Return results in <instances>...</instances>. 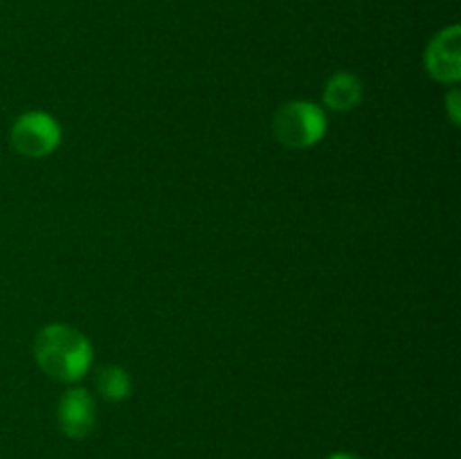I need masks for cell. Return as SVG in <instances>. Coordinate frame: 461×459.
Segmentation results:
<instances>
[{
	"label": "cell",
	"mask_w": 461,
	"mask_h": 459,
	"mask_svg": "<svg viewBox=\"0 0 461 459\" xmlns=\"http://www.w3.org/2000/svg\"><path fill=\"white\" fill-rule=\"evenodd\" d=\"M34 358L41 372L59 382H77L93 367L88 338L68 324H48L34 338Z\"/></svg>",
	"instance_id": "1"
},
{
	"label": "cell",
	"mask_w": 461,
	"mask_h": 459,
	"mask_svg": "<svg viewBox=\"0 0 461 459\" xmlns=\"http://www.w3.org/2000/svg\"><path fill=\"white\" fill-rule=\"evenodd\" d=\"M327 115L322 108L313 102H288L275 112L273 133L284 147L288 148H309L322 142L327 135Z\"/></svg>",
	"instance_id": "2"
},
{
	"label": "cell",
	"mask_w": 461,
	"mask_h": 459,
	"mask_svg": "<svg viewBox=\"0 0 461 459\" xmlns=\"http://www.w3.org/2000/svg\"><path fill=\"white\" fill-rule=\"evenodd\" d=\"M61 124L45 111H30L16 117L9 130L14 151L25 158H45L61 144Z\"/></svg>",
	"instance_id": "3"
},
{
	"label": "cell",
	"mask_w": 461,
	"mask_h": 459,
	"mask_svg": "<svg viewBox=\"0 0 461 459\" xmlns=\"http://www.w3.org/2000/svg\"><path fill=\"white\" fill-rule=\"evenodd\" d=\"M428 75L441 84H457L461 79V27L450 25L437 32L426 50Z\"/></svg>",
	"instance_id": "4"
},
{
	"label": "cell",
	"mask_w": 461,
	"mask_h": 459,
	"mask_svg": "<svg viewBox=\"0 0 461 459\" xmlns=\"http://www.w3.org/2000/svg\"><path fill=\"white\" fill-rule=\"evenodd\" d=\"M59 428L70 439H86L97 423V403L84 387H72L61 396L57 408Z\"/></svg>",
	"instance_id": "5"
},
{
	"label": "cell",
	"mask_w": 461,
	"mask_h": 459,
	"mask_svg": "<svg viewBox=\"0 0 461 459\" xmlns=\"http://www.w3.org/2000/svg\"><path fill=\"white\" fill-rule=\"evenodd\" d=\"M322 99L331 111H351L363 102V81L354 72H336V75L329 76Z\"/></svg>",
	"instance_id": "6"
},
{
	"label": "cell",
	"mask_w": 461,
	"mask_h": 459,
	"mask_svg": "<svg viewBox=\"0 0 461 459\" xmlns=\"http://www.w3.org/2000/svg\"><path fill=\"white\" fill-rule=\"evenodd\" d=\"M95 387H97L99 394L104 396L111 403H117V400L129 399L131 394V376L126 369L117 367V364H108V367L99 369L97 378H95Z\"/></svg>",
	"instance_id": "7"
},
{
	"label": "cell",
	"mask_w": 461,
	"mask_h": 459,
	"mask_svg": "<svg viewBox=\"0 0 461 459\" xmlns=\"http://www.w3.org/2000/svg\"><path fill=\"white\" fill-rule=\"evenodd\" d=\"M446 111H448L450 122L455 126L461 124V93L459 88H453L448 94H446Z\"/></svg>",
	"instance_id": "8"
},
{
	"label": "cell",
	"mask_w": 461,
	"mask_h": 459,
	"mask_svg": "<svg viewBox=\"0 0 461 459\" xmlns=\"http://www.w3.org/2000/svg\"><path fill=\"white\" fill-rule=\"evenodd\" d=\"M327 459H360V457L354 453H331Z\"/></svg>",
	"instance_id": "9"
}]
</instances>
